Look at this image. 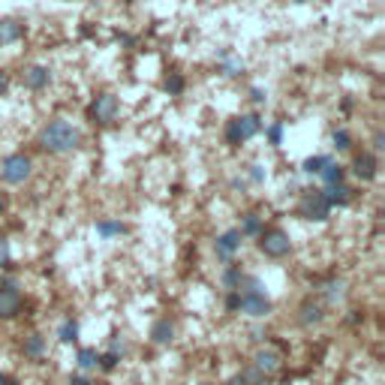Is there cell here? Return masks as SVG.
Instances as JSON below:
<instances>
[{
	"label": "cell",
	"mask_w": 385,
	"mask_h": 385,
	"mask_svg": "<svg viewBox=\"0 0 385 385\" xmlns=\"http://www.w3.org/2000/svg\"><path fill=\"white\" fill-rule=\"evenodd\" d=\"M79 145H82V130H79V126H72L67 118L48 121L40 130V148L45 153H55V157H63V153L79 151Z\"/></svg>",
	"instance_id": "obj_1"
},
{
	"label": "cell",
	"mask_w": 385,
	"mask_h": 385,
	"mask_svg": "<svg viewBox=\"0 0 385 385\" xmlns=\"http://www.w3.org/2000/svg\"><path fill=\"white\" fill-rule=\"evenodd\" d=\"M235 292H238V313L250 319H265L271 313V298H268L259 277H244Z\"/></svg>",
	"instance_id": "obj_2"
},
{
	"label": "cell",
	"mask_w": 385,
	"mask_h": 385,
	"mask_svg": "<svg viewBox=\"0 0 385 385\" xmlns=\"http://www.w3.org/2000/svg\"><path fill=\"white\" fill-rule=\"evenodd\" d=\"M265 130V121L262 114L256 112H247V114H235V118H229L226 126H223V139L229 148H241L244 142H250Z\"/></svg>",
	"instance_id": "obj_3"
},
{
	"label": "cell",
	"mask_w": 385,
	"mask_h": 385,
	"mask_svg": "<svg viewBox=\"0 0 385 385\" xmlns=\"http://www.w3.org/2000/svg\"><path fill=\"white\" fill-rule=\"evenodd\" d=\"M31 175H33V160L28 157V153L16 151V153H6V157L0 160V181L9 184V187L28 184Z\"/></svg>",
	"instance_id": "obj_4"
},
{
	"label": "cell",
	"mask_w": 385,
	"mask_h": 385,
	"mask_svg": "<svg viewBox=\"0 0 385 385\" xmlns=\"http://www.w3.org/2000/svg\"><path fill=\"white\" fill-rule=\"evenodd\" d=\"M121 114V99L114 97L112 91H102L91 99V106H87V121L97 124V126H112L118 121Z\"/></svg>",
	"instance_id": "obj_5"
},
{
	"label": "cell",
	"mask_w": 385,
	"mask_h": 385,
	"mask_svg": "<svg viewBox=\"0 0 385 385\" xmlns=\"http://www.w3.org/2000/svg\"><path fill=\"white\" fill-rule=\"evenodd\" d=\"M298 217L310 223H325L331 217V205L325 199V190H304L298 202Z\"/></svg>",
	"instance_id": "obj_6"
},
{
	"label": "cell",
	"mask_w": 385,
	"mask_h": 385,
	"mask_svg": "<svg viewBox=\"0 0 385 385\" xmlns=\"http://www.w3.org/2000/svg\"><path fill=\"white\" fill-rule=\"evenodd\" d=\"M256 241H259V253L268 256V259H286L292 253V238L283 229H265Z\"/></svg>",
	"instance_id": "obj_7"
},
{
	"label": "cell",
	"mask_w": 385,
	"mask_h": 385,
	"mask_svg": "<svg viewBox=\"0 0 385 385\" xmlns=\"http://www.w3.org/2000/svg\"><path fill=\"white\" fill-rule=\"evenodd\" d=\"M265 379L277 376L280 370H283V355H280V349H274V346H259V349L253 352V364Z\"/></svg>",
	"instance_id": "obj_8"
},
{
	"label": "cell",
	"mask_w": 385,
	"mask_h": 385,
	"mask_svg": "<svg viewBox=\"0 0 385 385\" xmlns=\"http://www.w3.org/2000/svg\"><path fill=\"white\" fill-rule=\"evenodd\" d=\"M346 172H352L358 181H376V175H379V160H376V153L374 151H358L355 157H352V166Z\"/></svg>",
	"instance_id": "obj_9"
},
{
	"label": "cell",
	"mask_w": 385,
	"mask_h": 385,
	"mask_svg": "<svg viewBox=\"0 0 385 385\" xmlns=\"http://www.w3.org/2000/svg\"><path fill=\"white\" fill-rule=\"evenodd\" d=\"M24 307V298H21V289L6 280L4 286H0V319H16Z\"/></svg>",
	"instance_id": "obj_10"
},
{
	"label": "cell",
	"mask_w": 385,
	"mask_h": 385,
	"mask_svg": "<svg viewBox=\"0 0 385 385\" xmlns=\"http://www.w3.org/2000/svg\"><path fill=\"white\" fill-rule=\"evenodd\" d=\"M217 72L226 75V79H241V75L247 72V60L235 55L232 48H220L217 51Z\"/></svg>",
	"instance_id": "obj_11"
},
{
	"label": "cell",
	"mask_w": 385,
	"mask_h": 385,
	"mask_svg": "<svg viewBox=\"0 0 385 385\" xmlns=\"http://www.w3.org/2000/svg\"><path fill=\"white\" fill-rule=\"evenodd\" d=\"M238 250H241V232H238V229H229V232L217 235V241H214V256H217L220 262H232Z\"/></svg>",
	"instance_id": "obj_12"
},
{
	"label": "cell",
	"mask_w": 385,
	"mask_h": 385,
	"mask_svg": "<svg viewBox=\"0 0 385 385\" xmlns=\"http://www.w3.org/2000/svg\"><path fill=\"white\" fill-rule=\"evenodd\" d=\"M51 70L45 67V63H33V67H28L21 72V85L28 87V91H45V87L51 85Z\"/></svg>",
	"instance_id": "obj_13"
},
{
	"label": "cell",
	"mask_w": 385,
	"mask_h": 385,
	"mask_svg": "<svg viewBox=\"0 0 385 385\" xmlns=\"http://www.w3.org/2000/svg\"><path fill=\"white\" fill-rule=\"evenodd\" d=\"M325 319V304L322 301H313V298H307L301 307H298V322L304 325V328H313V325H319Z\"/></svg>",
	"instance_id": "obj_14"
},
{
	"label": "cell",
	"mask_w": 385,
	"mask_h": 385,
	"mask_svg": "<svg viewBox=\"0 0 385 385\" xmlns=\"http://www.w3.org/2000/svg\"><path fill=\"white\" fill-rule=\"evenodd\" d=\"M24 33L28 28L18 18H0V45H16Z\"/></svg>",
	"instance_id": "obj_15"
},
{
	"label": "cell",
	"mask_w": 385,
	"mask_h": 385,
	"mask_svg": "<svg viewBox=\"0 0 385 385\" xmlns=\"http://www.w3.org/2000/svg\"><path fill=\"white\" fill-rule=\"evenodd\" d=\"M325 199L331 208H349L352 199H355V190L346 187V184H337V187H325Z\"/></svg>",
	"instance_id": "obj_16"
},
{
	"label": "cell",
	"mask_w": 385,
	"mask_h": 385,
	"mask_svg": "<svg viewBox=\"0 0 385 385\" xmlns=\"http://www.w3.org/2000/svg\"><path fill=\"white\" fill-rule=\"evenodd\" d=\"M238 232H241V238H259L262 232H265V220L256 211H247L241 217V226H238Z\"/></svg>",
	"instance_id": "obj_17"
},
{
	"label": "cell",
	"mask_w": 385,
	"mask_h": 385,
	"mask_svg": "<svg viewBox=\"0 0 385 385\" xmlns=\"http://www.w3.org/2000/svg\"><path fill=\"white\" fill-rule=\"evenodd\" d=\"M151 340L157 346H169L175 340V325L169 322V319H157V322L151 325Z\"/></svg>",
	"instance_id": "obj_18"
},
{
	"label": "cell",
	"mask_w": 385,
	"mask_h": 385,
	"mask_svg": "<svg viewBox=\"0 0 385 385\" xmlns=\"http://www.w3.org/2000/svg\"><path fill=\"white\" fill-rule=\"evenodd\" d=\"M126 232V223L118 220V217H102V220H97V235L99 238H118Z\"/></svg>",
	"instance_id": "obj_19"
},
{
	"label": "cell",
	"mask_w": 385,
	"mask_h": 385,
	"mask_svg": "<svg viewBox=\"0 0 385 385\" xmlns=\"http://www.w3.org/2000/svg\"><path fill=\"white\" fill-rule=\"evenodd\" d=\"M319 178H322V184L325 187H337V184H346V166H340V163H335L331 160L322 172H319Z\"/></svg>",
	"instance_id": "obj_20"
},
{
	"label": "cell",
	"mask_w": 385,
	"mask_h": 385,
	"mask_svg": "<svg viewBox=\"0 0 385 385\" xmlns=\"http://www.w3.org/2000/svg\"><path fill=\"white\" fill-rule=\"evenodd\" d=\"M322 298H325V304H343V298H346V283L343 280H328V283L322 286Z\"/></svg>",
	"instance_id": "obj_21"
},
{
	"label": "cell",
	"mask_w": 385,
	"mask_h": 385,
	"mask_svg": "<svg viewBox=\"0 0 385 385\" xmlns=\"http://www.w3.org/2000/svg\"><path fill=\"white\" fill-rule=\"evenodd\" d=\"M121 355H124V343L114 337V340H112V349H109L106 355H99L97 367H102V370H114V367H118V362H121Z\"/></svg>",
	"instance_id": "obj_22"
},
{
	"label": "cell",
	"mask_w": 385,
	"mask_h": 385,
	"mask_svg": "<svg viewBox=\"0 0 385 385\" xmlns=\"http://www.w3.org/2000/svg\"><path fill=\"white\" fill-rule=\"evenodd\" d=\"M262 133H265V142H268V145L280 148V145H283V136H286V121H271Z\"/></svg>",
	"instance_id": "obj_23"
},
{
	"label": "cell",
	"mask_w": 385,
	"mask_h": 385,
	"mask_svg": "<svg viewBox=\"0 0 385 385\" xmlns=\"http://www.w3.org/2000/svg\"><path fill=\"white\" fill-rule=\"evenodd\" d=\"M184 87H187L184 72H175V70H172V72L163 79V91L169 94V97H181V94H184Z\"/></svg>",
	"instance_id": "obj_24"
},
{
	"label": "cell",
	"mask_w": 385,
	"mask_h": 385,
	"mask_svg": "<svg viewBox=\"0 0 385 385\" xmlns=\"http://www.w3.org/2000/svg\"><path fill=\"white\" fill-rule=\"evenodd\" d=\"M79 331H82L79 322H75V319L70 316V319H63V322H60V328H58V340H60V343H67V346H70V343H79Z\"/></svg>",
	"instance_id": "obj_25"
},
{
	"label": "cell",
	"mask_w": 385,
	"mask_h": 385,
	"mask_svg": "<svg viewBox=\"0 0 385 385\" xmlns=\"http://www.w3.org/2000/svg\"><path fill=\"white\" fill-rule=\"evenodd\" d=\"M331 160H335V157H328V153H313V157H307V160H304L301 172H304V175H316V178H319V172H322Z\"/></svg>",
	"instance_id": "obj_26"
},
{
	"label": "cell",
	"mask_w": 385,
	"mask_h": 385,
	"mask_svg": "<svg viewBox=\"0 0 385 385\" xmlns=\"http://www.w3.org/2000/svg\"><path fill=\"white\" fill-rule=\"evenodd\" d=\"M265 382H268V379H265L256 367H244L241 374L232 376V385H265Z\"/></svg>",
	"instance_id": "obj_27"
},
{
	"label": "cell",
	"mask_w": 385,
	"mask_h": 385,
	"mask_svg": "<svg viewBox=\"0 0 385 385\" xmlns=\"http://www.w3.org/2000/svg\"><path fill=\"white\" fill-rule=\"evenodd\" d=\"M97 362H99V352L94 349V346H82V349L75 352V364H79V370H91V367H97Z\"/></svg>",
	"instance_id": "obj_28"
},
{
	"label": "cell",
	"mask_w": 385,
	"mask_h": 385,
	"mask_svg": "<svg viewBox=\"0 0 385 385\" xmlns=\"http://www.w3.org/2000/svg\"><path fill=\"white\" fill-rule=\"evenodd\" d=\"M331 148L335 151H352V133L346 126H335L331 130Z\"/></svg>",
	"instance_id": "obj_29"
},
{
	"label": "cell",
	"mask_w": 385,
	"mask_h": 385,
	"mask_svg": "<svg viewBox=\"0 0 385 385\" xmlns=\"http://www.w3.org/2000/svg\"><path fill=\"white\" fill-rule=\"evenodd\" d=\"M24 355L28 358H40L43 352H45V337L43 335H31V337H24Z\"/></svg>",
	"instance_id": "obj_30"
},
{
	"label": "cell",
	"mask_w": 385,
	"mask_h": 385,
	"mask_svg": "<svg viewBox=\"0 0 385 385\" xmlns=\"http://www.w3.org/2000/svg\"><path fill=\"white\" fill-rule=\"evenodd\" d=\"M241 280H244V271H241V265H226V271H223V286L232 292L241 286Z\"/></svg>",
	"instance_id": "obj_31"
},
{
	"label": "cell",
	"mask_w": 385,
	"mask_h": 385,
	"mask_svg": "<svg viewBox=\"0 0 385 385\" xmlns=\"http://www.w3.org/2000/svg\"><path fill=\"white\" fill-rule=\"evenodd\" d=\"M247 181L253 184V187H262L265 181H268V169L262 163H250L247 166Z\"/></svg>",
	"instance_id": "obj_32"
},
{
	"label": "cell",
	"mask_w": 385,
	"mask_h": 385,
	"mask_svg": "<svg viewBox=\"0 0 385 385\" xmlns=\"http://www.w3.org/2000/svg\"><path fill=\"white\" fill-rule=\"evenodd\" d=\"M12 265V247H9V241L0 235V268H9Z\"/></svg>",
	"instance_id": "obj_33"
},
{
	"label": "cell",
	"mask_w": 385,
	"mask_h": 385,
	"mask_svg": "<svg viewBox=\"0 0 385 385\" xmlns=\"http://www.w3.org/2000/svg\"><path fill=\"white\" fill-rule=\"evenodd\" d=\"M250 102H253V106H265V102H268V91H265V87L253 85L250 87Z\"/></svg>",
	"instance_id": "obj_34"
},
{
	"label": "cell",
	"mask_w": 385,
	"mask_h": 385,
	"mask_svg": "<svg viewBox=\"0 0 385 385\" xmlns=\"http://www.w3.org/2000/svg\"><path fill=\"white\" fill-rule=\"evenodd\" d=\"M226 310H229V313H238V292H235V289L226 295Z\"/></svg>",
	"instance_id": "obj_35"
},
{
	"label": "cell",
	"mask_w": 385,
	"mask_h": 385,
	"mask_svg": "<svg viewBox=\"0 0 385 385\" xmlns=\"http://www.w3.org/2000/svg\"><path fill=\"white\" fill-rule=\"evenodd\" d=\"M9 87H12V82H9V72L0 70V97H6V94H9Z\"/></svg>",
	"instance_id": "obj_36"
},
{
	"label": "cell",
	"mask_w": 385,
	"mask_h": 385,
	"mask_svg": "<svg viewBox=\"0 0 385 385\" xmlns=\"http://www.w3.org/2000/svg\"><path fill=\"white\" fill-rule=\"evenodd\" d=\"M382 151H385V136L376 130L374 133V153H382Z\"/></svg>",
	"instance_id": "obj_37"
},
{
	"label": "cell",
	"mask_w": 385,
	"mask_h": 385,
	"mask_svg": "<svg viewBox=\"0 0 385 385\" xmlns=\"http://www.w3.org/2000/svg\"><path fill=\"white\" fill-rule=\"evenodd\" d=\"M118 43H124L126 48H133V45H136V40H133L130 33H118Z\"/></svg>",
	"instance_id": "obj_38"
},
{
	"label": "cell",
	"mask_w": 385,
	"mask_h": 385,
	"mask_svg": "<svg viewBox=\"0 0 385 385\" xmlns=\"http://www.w3.org/2000/svg\"><path fill=\"white\" fill-rule=\"evenodd\" d=\"M0 385H18V382L12 379V376H6V374H0Z\"/></svg>",
	"instance_id": "obj_39"
},
{
	"label": "cell",
	"mask_w": 385,
	"mask_h": 385,
	"mask_svg": "<svg viewBox=\"0 0 385 385\" xmlns=\"http://www.w3.org/2000/svg\"><path fill=\"white\" fill-rule=\"evenodd\" d=\"M340 109H343V112H352V97H346V99L340 102Z\"/></svg>",
	"instance_id": "obj_40"
},
{
	"label": "cell",
	"mask_w": 385,
	"mask_h": 385,
	"mask_svg": "<svg viewBox=\"0 0 385 385\" xmlns=\"http://www.w3.org/2000/svg\"><path fill=\"white\" fill-rule=\"evenodd\" d=\"M70 385H91V382H87L85 376H72V379H70Z\"/></svg>",
	"instance_id": "obj_41"
},
{
	"label": "cell",
	"mask_w": 385,
	"mask_h": 385,
	"mask_svg": "<svg viewBox=\"0 0 385 385\" xmlns=\"http://www.w3.org/2000/svg\"><path fill=\"white\" fill-rule=\"evenodd\" d=\"M232 187H235V190H244V187H247V181H241V178H232Z\"/></svg>",
	"instance_id": "obj_42"
},
{
	"label": "cell",
	"mask_w": 385,
	"mask_h": 385,
	"mask_svg": "<svg viewBox=\"0 0 385 385\" xmlns=\"http://www.w3.org/2000/svg\"><path fill=\"white\" fill-rule=\"evenodd\" d=\"M6 211V199H0V214H4Z\"/></svg>",
	"instance_id": "obj_43"
},
{
	"label": "cell",
	"mask_w": 385,
	"mask_h": 385,
	"mask_svg": "<svg viewBox=\"0 0 385 385\" xmlns=\"http://www.w3.org/2000/svg\"><path fill=\"white\" fill-rule=\"evenodd\" d=\"M292 4H307V0H292Z\"/></svg>",
	"instance_id": "obj_44"
},
{
	"label": "cell",
	"mask_w": 385,
	"mask_h": 385,
	"mask_svg": "<svg viewBox=\"0 0 385 385\" xmlns=\"http://www.w3.org/2000/svg\"><path fill=\"white\" fill-rule=\"evenodd\" d=\"M202 385H208V382H202Z\"/></svg>",
	"instance_id": "obj_45"
}]
</instances>
